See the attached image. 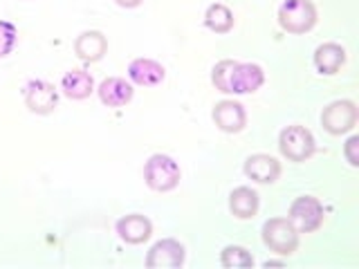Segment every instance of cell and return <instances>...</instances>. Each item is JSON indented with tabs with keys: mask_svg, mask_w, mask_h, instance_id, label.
I'll use <instances>...</instances> for the list:
<instances>
[{
	"mask_svg": "<svg viewBox=\"0 0 359 269\" xmlns=\"http://www.w3.org/2000/svg\"><path fill=\"white\" fill-rule=\"evenodd\" d=\"M205 25L213 34H229L236 25L233 11L224 3H213L205 11Z\"/></svg>",
	"mask_w": 359,
	"mask_h": 269,
	"instance_id": "d6986e66",
	"label": "cell"
},
{
	"mask_svg": "<svg viewBox=\"0 0 359 269\" xmlns=\"http://www.w3.org/2000/svg\"><path fill=\"white\" fill-rule=\"evenodd\" d=\"M278 151L287 162H308L310 157L317 153V139H314L312 130H308L301 123H292L285 126L278 134Z\"/></svg>",
	"mask_w": 359,
	"mask_h": 269,
	"instance_id": "7a4b0ae2",
	"label": "cell"
},
{
	"mask_svg": "<svg viewBox=\"0 0 359 269\" xmlns=\"http://www.w3.org/2000/svg\"><path fill=\"white\" fill-rule=\"evenodd\" d=\"M74 54L76 59L90 65L99 63L108 54V39L104 32L99 29H86L74 39Z\"/></svg>",
	"mask_w": 359,
	"mask_h": 269,
	"instance_id": "9a60e30c",
	"label": "cell"
},
{
	"mask_svg": "<svg viewBox=\"0 0 359 269\" xmlns=\"http://www.w3.org/2000/svg\"><path fill=\"white\" fill-rule=\"evenodd\" d=\"M299 231L294 224L290 222V218H269L265 220L263 229H261V238L263 244L267 247L269 251L276 256H292L299 249Z\"/></svg>",
	"mask_w": 359,
	"mask_h": 269,
	"instance_id": "277c9868",
	"label": "cell"
},
{
	"mask_svg": "<svg viewBox=\"0 0 359 269\" xmlns=\"http://www.w3.org/2000/svg\"><path fill=\"white\" fill-rule=\"evenodd\" d=\"M357 121H359V110L357 104L351 99H337L325 106L321 112V126L332 137H341V134L353 132Z\"/></svg>",
	"mask_w": 359,
	"mask_h": 269,
	"instance_id": "5b68a950",
	"label": "cell"
},
{
	"mask_svg": "<svg viewBox=\"0 0 359 269\" xmlns=\"http://www.w3.org/2000/svg\"><path fill=\"white\" fill-rule=\"evenodd\" d=\"M59 88L54 83L45 81V78H32V81L25 85V92H22V99H25V108L32 112V115H52L59 106Z\"/></svg>",
	"mask_w": 359,
	"mask_h": 269,
	"instance_id": "52a82bcc",
	"label": "cell"
},
{
	"mask_svg": "<svg viewBox=\"0 0 359 269\" xmlns=\"http://www.w3.org/2000/svg\"><path fill=\"white\" fill-rule=\"evenodd\" d=\"M276 20L280 29L287 34H308L317 25L319 11L312 0H285L278 7Z\"/></svg>",
	"mask_w": 359,
	"mask_h": 269,
	"instance_id": "3957f363",
	"label": "cell"
},
{
	"mask_svg": "<svg viewBox=\"0 0 359 269\" xmlns=\"http://www.w3.org/2000/svg\"><path fill=\"white\" fill-rule=\"evenodd\" d=\"M115 5L121 9H137L144 5V0H115Z\"/></svg>",
	"mask_w": 359,
	"mask_h": 269,
	"instance_id": "cb8c5ba5",
	"label": "cell"
},
{
	"mask_svg": "<svg viewBox=\"0 0 359 269\" xmlns=\"http://www.w3.org/2000/svg\"><path fill=\"white\" fill-rule=\"evenodd\" d=\"M220 265L227 269H241V267H254V256L250 249L241 244H227L220 251Z\"/></svg>",
	"mask_w": 359,
	"mask_h": 269,
	"instance_id": "ffe728a7",
	"label": "cell"
},
{
	"mask_svg": "<svg viewBox=\"0 0 359 269\" xmlns=\"http://www.w3.org/2000/svg\"><path fill=\"white\" fill-rule=\"evenodd\" d=\"M263 83H265V70L258 63H250V61L233 63L229 76V95L236 97L254 95L263 88Z\"/></svg>",
	"mask_w": 359,
	"mask_h": 269,
	"instance_id": "ba28073f",
	"label": "cell"
},
{
	"mask_svg": "<svg viewBox=\"0 0 359 269\" xmlns=\"http://www.w3.org/2000/svg\"><path fill=\"white\" fill-rule=\"evenodd\" d=\"M18 45V27L9 20H0V59H5Z\"/></svg>",
	"mask_w": 359,
	"mask_h": 269,
	"instance_id": "7402d4cb",
	"label": "cell"
},
{
	"mask_svg": "<svg viewBox=\"0 0 359 269\" xmlns=\"http://www.w3.org/2000/svg\"><path fill=\"white\" fill-rule=\"evenodd\" d=\"M115 231L121 242L144 244V242H149L153 235V222L151 218H146L144 213H128V216L117 220Z\"/></svg>",
	"mask_w": 359,
	"mask_h": 269,
	"instance_id": "4fadbf2b",
	"label": "cell"
},
{
	"mask_svg": "<svg viewBox=\"0 0 359 269\" xmlns=\"http://www.w3.org/2000/svg\"><path fill=\"white\" fill-rule=\"evenodd\" d=\"M97 90L95 85V78L88 70L83 67H74V70H67L61 76V83H59V92L65 99H72V101H83L88 99Z\"/></svg>",
	"mask_w": 359,
	"mask_h": 269,
	"instance_id": "2e32d148",
	"label": "cell"
},
{
	"mask_svg": "<svg viewBox=\"0 0 359 269\" xmlns=\"http://www.w3.org/2000/svg\"><path fill=\"white\" fill-rule=\"evenodd\" d=\"M344 155H346L348 164L353 168H359V137L357 134H353V137L344 144Z\"/></svg>",
	"mask_w": 359,
	"mask_h": 269,
	"instance_id": "603a6c76",
	"label": "cell"
},
{
	"mask_svg": "<svg viewBox=\"0 0 359 269\" xmlns=\"http://www.w3.org/2000/svg\"><path fill=\"white\" fill-rule=\"evenodd\" d=\"M182 168L171 155L155 153L144 164V182L155 193H171L180 186Z\"/></svg>",
	"mask_w": 359,
	"mask_h": 269,
	"instance_id": "6da1fadb",
	"label": "cell"
},
{
	"mask_svg": "<svg viewBox=\"0 0 359 269\" xmlns=\"http://www.w3.org/2000/svg\"><path fill=\"white\" fill-rule=\"evenodd\" d=\"M287 218L297 227L299 233H314L317 229L323 227L325 209H323L319 198H314V195H299V198L292 200Z\"/></svg>",
	"mask_w": 359,
	"mask_h": 269,
	"instance_id": "8992f818",
	"label": "cell"
},
{
	"mask_svg": "<svg viewBox=\"0 0 359 269\" xmlns=\"http://www.w3.org/2000/svg\"><path fill=\"white\" fill-rule=\"evenodd\" d=\"M97 97L106 108H123L135 97V85L123 76H108L97 85Z\"/></svg>",
	"mask_w": 359,
	"mask_h": 269,
	"instance_id": "8fae6325",
	"label": "cell"
},
{
	"mask_svg": "<svg viewBox=\"0 0 359 269\" xmlns=\"http://www.w3.org/2000/svg\"><path fill=\"white\" fill-rule=\"evenodd\" d=\"M187 261V249L184 244L175 240V238H162L157 240L149 254H146V267L151 269H164V267H171V269H177L182 267Z\"/></svg>",
	"mask_w": 359,
	"mask_h": 269,
	"instance_id": "9c48e42d",
	"label": "cell"
},
{
	"mask_svg": "<svg viewBox=\"0 0 359 269\" xmlns=\"http://www.w3.org/2000/svg\"><path fill=\"white\" fill-rule=\"evenodd\" d=\"M166 78V67L155 61L149 59V56H137L128 63V81L133 85H140V88H155L164 83Z\"/></svg>",
	"mask_w": 359,
	"mask_h": 269,
	"instance_id": "7c38bea8",
	"label": "cell"
},
{
	"mask_svg": "<svg viewBox=\"0 0 359 269\" xmlns=\"http://www.w3.org/2000/svg\"><path fill=\"white\" fill-rule=\"evenodd\" d=\"M245 175L252 179L256 184H274L276 179L280 177V162L276 160L274 155H267V153H254L245 160L243 166Z\"/></svg>",
	"mask_w": 359,
	"mask_h": 269,
	"instance_id": "5bb4252c",
	"label": "cell"
},
{
	"mask_svg": "<svg viewBox=\"0 0 359 269\" xmlns=\"http://www.w3.org/2000/svg\"><path fill=\"white\" fill-rule=\"evenodd\" d=\"M261 209V198L252 186H236L229 193V211L236 220H252Z\"/></svg>",
	"mask_w": 359,
	"mask_h": 269,
	"instance_id": "ac0fdd59",
	"label": "cell"
},
{
	"mask_svg": "<svg viewBox=\"0 0 359 269\" xmlns=\"http://www.w3.org/2000/svg\"><path fill=\"white\" fill-rule=\"evenodd\" d=\"M233 63H236L233 59H222L213 65V70H211V83L222 95H229V76H231Z\"/></svg>",
	"mask_w": 359,
	"mask_h": 269,
	"instance_id": "44dd1931",
	"label": "cell"
},
{
	"mask_svg": "<svg viewBox=\"0 0 359 269\" xmlns=\"http://www.w3.org/2000/svg\"><path fill=\"white\" fill-rule=\"evenodd\" d=\"M211 119L216 123V128L227 134H238L247 126V110L241 101L222 99L211 110Z\"/></svg>",
	"mask_w": 359,
	"mask_h": 269,
	"instance_id": "30bf717a",
	"label": "cell"
},
{
	"mask_svg": "<svg viewBox=\"0 0 359 269\" xmlns=\"http://www.w3.org/2000/svg\"><path fill=\"white\" fill-rule=\"evenodd\" d=\"M312 63L317 72L323 76H332L344 67L346 63V50L339 43H321L312 54Z\"/></svg>",
	"mask_w": 359,
	"mask_h": 269,
	"instance_id": "e0dca14e",
	"label": "cell"
}]
</instances>
